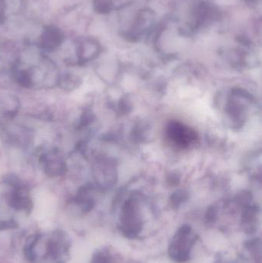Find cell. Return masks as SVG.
<instances>
[{
	"label": "cell",
	"mask_w": 262,
	"mask_h": 263,
	"mask_svg": "<svg viewBox=\"0 0 262 263\" xmlns=\"http://www.w3.org/2000/svg\"><path fill=\"white\" fill-rule=\"evenodd\" d=\"M12 71L17 83L26 88H51L59 81L56 66L44 55L34 59L26 67L16 62Z\"/></svg>",
	"instance_id": "obj_1"
},
{
	"label": "cell",
	"mask_w": 262,
	"mask_h": 263,
	"mask_svg": "<svg viewBox=\"0 0 262 263\" xmlns=\"http://www.w3.org/2000/svg\"><path fill=\"white\" fill-rule=\"evenodd\" d=\"M6 182L8 187L5 199L8 206L16 211L31 213L32 201L27 189L13 176L8 178Z\"/></svg>",
	"instance_id": "obj_2"
},
{
	"label": "cell",
	"mask_w": 262,
	"mask_h": 263,
	"mask_svg": "<svg viewBox=\"0 0 262 263\" xmlns=\"http://www.w3.org/2000/svg\"><path fill=\"white\" fill-rule=\"evenodd\" d=\"M72 240L64 230H56L46 243V256L53 263H67L70 258Z\"/></svg>",
	"instance_id": "obj_3"
},
{
	"label": "cell",
	"mask_w": 262,
	"mask_h": 263,
	"mask_svg": "<svg viewBox=\"0 0 262 263\" xmlns=\"http://www.w3.org/2000/svg\"><path fill=\"white\" fill-rule=\"evenodd\" d=\"M143 230V222L137 213L136 205L132 200L126 202L121 216V231L126 237L135 239Z\"/></svg>",
	"instance_id": "obj_4"
},
{
	"label": "cell",
	"mask_w": 262,
	"mask_h": 263,
	"mask_svg": "<svg viewBox=\"0 0 262 263\" xmlns=\"http://www.w3.org/2000/svg\"><path fill=\"white\" fill-rule=\"evenodd\" d=\"M190 234L179 230L175 233L169 248V257L175 262H186L190 258L191 249L195 242L194 238H189Z\"/></svg>",
	"instance_id": "obj_5"
},
{
	"label": "cell",
	"mask_w": 262,
	"mask_h": 263,
	"mask_svg": "<svg viewBox=\"0 0 262 263\" xmlns=\"http://www.w3.org/2000/svg\"><path fill=\"white\" fill-rule=\"evenodd\" d=\"M38 160L43 171L50 176H62L67 170L66 160L58 150L45 151L39 156Z\"/></svg>",
	"instance_id": "obj_6"
},
{
	"label": "cell",
	"mask_w": 262,
	"mask_h": 263,
	"mask_svg": "<svg viewBox=\"0 0 262 263\" xmlns=\"http://www.w3.org/2000/svg\"><path fill=\"white\" fill-rule=\"evenodd\" d=\"M64 34L57 26L51 25L43 29L38 40V47L46 52L56 50L64 41Z\"/></svg>",
	"instance_id": "obj_7"
},
{
	"label": "cell",
	"mask_w": 262,
	"mask_h": 263,
	"mask_svg": "<svg viewBox=\"0 0 262 263\" xmlns=\"http://www.w3.org/2000/svg\"><path fill=\"white\" fill-rule=\"evenodd\" d=\"M99 45L92 39H80L75 43L77 63L79 64L93 60L99 53Z\"/></svg>",
	"instance_id": "obj_8"
},
{
	"label": "cell",
	"mask_w": 262,
	"mask_h": 263,
	"mask_svg": "<svg viewBox=\"0 0 262 263\" xmlns=\"http://www.w3.org/2000/svg\"><path fill=\"white\" fill-rule=\"evenodd\" d=\"M168 133L175 143L182 146H186L196 138L195 132L178 123H170Z\"/></svg>",
	"instance_id": "obj_9"
},
{
	"label": "cell",
	"mask_w": 262,
	"mask_h": 263,
	"mask_svg": "<svg viewBox=\"0 0 262 263\" xmlns=\"http://www.w3.org/2000/svg\"><path fill=\"white\" fill-rule=\"evenodd\" d=\"M258 210L256 207H247L245 209L241 219L243 231L247 234L255 233L258 229Z\"/></svg>",
	"instance_id": "obj_10"
},
{
	"label": "cell",
	"mask_w": 262,
	"mask_h": 263,
	"mask_svg": "<svg viewBox=\"0 0 262 263\" xmlns=\"http://www.w3.org/2000/svg\"><path fill=\"white\" fill-rule=\"evenodd\" d=\"M40 235L35 234L29 236L26 239L24 247V256L29 262H35L37 258L36 246L40 240Z\"/></svg>",
	"instance_id": "obj_11"
},
{
	"label": "cell",
	"mask_w": 262,
	"mask_h": 263,
	"mask_svg": "<svg viewBox=\"0 0 262 263\" xmlns=\"http://www.w3.org/2000/svg\"><path fill=\"white\" fill-rule=\"evenodd\" d=\"M89 189H83L75 198V202L83 212L90 211L94 206V200L89 196Z\"/></svg>",
	"instance_id": "obj_12"
},
{
	"label": "cell",
	"mask_w": 262,
	"mask_h": 263,
	"mask_svg": "<svg viewBox=\"0 0 262 263\" xmlns=\"http://www.w3.org/2000/svg\"><path fill=\"white\" fill-rule=\"evenodd\" d=\"M246 248L252 253L257 263H261V242L260 239H253L245 242Z\"/></svg>",
	"instance_id": "obj_13"
},
{
	"label": "cell",
	"mask_w": 262,
	"mask_h": 263,
	"mask_svg": "<svg viewBox=\"0 0 262 263\" xmlns=\"http://www.w3.org/2000/svg\"><path fill=\"white\" fill-rule=\"evenodd\" d=\"M6 15L18 14L25 9V0H3Z\"/></svg>",
	"instance_id": "obj_14"
},
{
	"label": "cell",
	"mask_w": 262,
	"mask_h": 263,
	"mask_svg": "<svg viewBox=\"0 0 262 263\" xmlns=\"http://www.w3.org/2000/svg\"><path fill=\"white\" fill-rule=\"evenodd\" d=\"M91 263H113V260L109 253L102 250L94 253Z\"/></svg>",
	"instance_id": "obj_15"
},
{
	"label": "cell",
	"mask_w": 262,
	"mask_h": 263,
	"mask_svg": "<svg viewBox=\"0 0 262 263\" xmlns=\"http://www.w3.org/2000/svg\"><path fill=\"white\" fill-rule=\"evenodd\" d=\"M78 83V80L74 79L72 76L67 75L66 77H60L58 84L61 85L62 87L65 89H72L76 87V83Z\"/></svg>",
	"instance_id": "obj_16"
},
{
	"label": "cell",
	"mask_w": 262,
	"mask_h": 263,
	"mask_svg": "<svg viewBox=\"0 0 262 263\" xmlns=\"http://www.w3.org/2000/svg\"><path fill=\"white\" fill-rule=\"evenodd\" d=\"M188 196L186 193L183 192H178L175 193L171 198V202L174 208H178L182 203L187 200Z\"/></svg>",
	"instance_id": "obj_17"
},
{
	"label": "cell",
	"mask_w": 262,
	"mask_h": 263,
	"mask_svg": "<svg viewBox=\"0 0 262 263\" xmlns=\"http://www.w3.org/2000/svg\"><path fill=\"white\" fill-rule=\"evenodd\" d=\"M17 227H18V223L12 218L6 219L3 216L0 217V230H12V229L17 228Z\"/></svg>",
	"instance_id": "obj_18"
},
{
	"label": "cell",
	"mask_w": 262,
	"mask_h": 263,
	"mask_svg": "<svg viewBox=\"0 0 262 263\" xmlns=\"http://www.w3.org/2000/svg\"><path fill=\"white\" fill-rule=\"evenodd\" d=\"M95 9L98 12H106L109 8V3L106 0H94Z\"/></svg>",
	"instance_id": "obj_19"
},
{
	"label": "cell",
	"mask_w": 262,
	"mask_h": 263,
	"mask_svg": "<svg viewBox=\"0 0 262 263\" xmlns=\"http://www.w3.org/2000/svg\"><path fill=\"white\" fill-rule=\"evenodd\" d=\"M217 211L214 207H211L206 212V220L208 222H213L216 220Z\"/></svg>",
	"instance_id": "obj_20"
},
{
	"label": "cell",
	"mask_w": 262,
	"mask_h": 263,
	"mask_svg": "<svg viewBox=\"0 0 262 263\" xmlns=\"http://www.w3.org/2000/svg\"><path fill=\"white\" fill-rule=\"evenodd\" d=\"M6 17H7V15H6L4 2H3V0H0V25L4 23Z\"/></svg>",
	"instance_id": "obj_21"
}]
</instances>
